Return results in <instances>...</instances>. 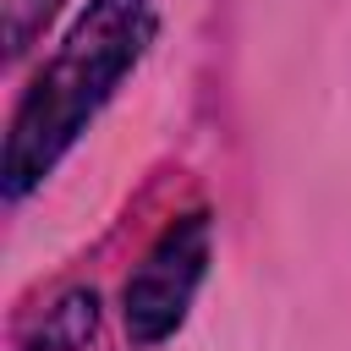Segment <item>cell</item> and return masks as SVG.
I'll return each instance as SVG.
<instances>
[{
    "label": "cell",
    "instance_id": "obj_1",
    "mask_svg": "<svg viewBox=\"0 0 351 351\" xmlns=\"http://www.w3.org/2000/svg\"><path fill=\"white\" fill-rule=\"evenodd\" d=\"M154 38V5L148 0H93L77 27L66 33L60 55L38 71L27 88L11 137H5V192L22 197L38 186L55 159L77 143V132L93 121V110L110 99V88L143 60Z\"/></svg>",
    "mask_w": 351,
    "mask_h": 351
},
{
    "label": "cell",
    "instance_id": "obj_3",
    "mask_svg": "<svg viewBox=\"0 0 351 351\" xmlns=\"http://www.w3.org/2000/svg\"><path fill=\"white\" fill-rule=\"evenodd\" d=\"M93 324H99V302H93V291H77L44 318V329H38V340L27 351H88Z\"/></svg>",
    "mask_w": 351,
    "mask_h": 351
},
{
    "label": "cell",
    "instance_id": "obj_4",
    "mask_svg": "<svg viewBox=\"0 0 351 351\" xmlns=\"http://www.w3.org/2000/svg\"><path fill=\"white\" fill-rule=\"evenodd\" d=\"M49 5H55V0H16V5H11V49H22V44H27L33 22H38V16H49Z\"/></svg>",
    "mask_w": 351,
    "mask_h": 351
},
{
    "label": "cell",
    "instance_id": "obj_2",
    "mask_svg": "<svg viewBox=\"0 0 351 351\" xmlns=\"http://www.w3.org/2000/svg\"><path fill=\"white\" fill-rule=\"evenodd\" d=\"M203 269H208V214H186L132 269V280H126V335L137 346H159L186 318V302L203 285Z\"/></svg>",
    "mask_w": 351,
    "mask_h": 351
}]
</instances>
